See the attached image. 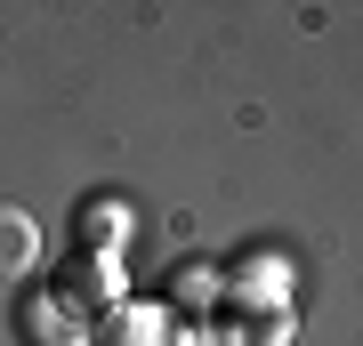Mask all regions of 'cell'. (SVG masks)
<instances>
[{
  "label": "cell",
  "mask_w": 363,
  "mask_h": 346,
  "mask_svg": "<svg viewBox=\"0 0 363 346\" xmlns=\"http://www.w3.org/2000/svg\"><path fill=\"white\" fill-rule=\"evenodd\" d=\"M40 258V226L25 202H0V282H16V274H33Z\"/></svg>",
  "instance_id": "cell-1"
},
{
  "label": "cell",
  "mask_w": 363,
  "mask_h": 346,
  "mask_svg": "<svg viewBox=\"0 0 363 346\" xmlns=\"http://www.w3.org/2000/svg\"><path fill=\"white\" fill-rule=\"evenodd\" d=\"M73 233L97 242V250H113L121 233H130V209H121V202H81V209H73Z\"/></svg>",
  "instance_id": "cell-2"
}]
</instances>
